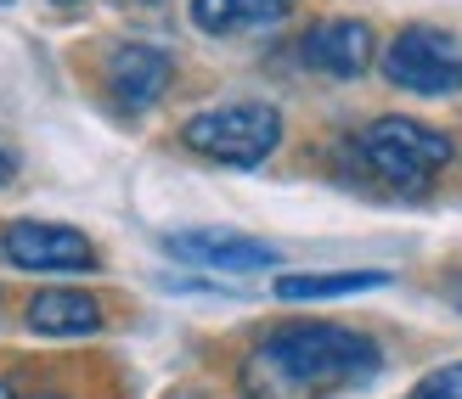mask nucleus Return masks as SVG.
I'll return each mask as SVG.
<instances>
[{
  "instance_id": "obj_1",
  "label": "nucleus",
  "mask_w": 462,
  "mask_h": 399,
  "mask_svg": "<svg viewBox=\"0 0 462 399\" xmlns=\"http://www.w3.org/2000/svg\"><path fill=\"white\" fill-rule=\"evenodd\" d=\"M383 366L378 343L366 332L333 321H293L276 326L254 349V377H265V388L282 394H328V388H350L366 383Z\"/></svg>"
},
{
  "instance_id": "obj_2",
  "label": "nucleus",
  "mask_w": 462,
  "mask_h": 399,
  "mask_svg": "<svg viewBox=\"0 0 462 399\" xmlns=\"http://www.w3.org/2000/svg\"><path fill=\"white\" fill-rule=\"evenodd\" d=\"M356 152L366 163V175L383 180L389 192H401V197L429 192V186L446 175V163L457 158L451 141L440 130L418 124V119H373V124L361 130Z\"/></svg>"
},
{
  "instance_id": "obj_3",
  "label": "nucleus",
  "mask_w": 462,
  "mask_h": 399,
  "mask_svg": "<svg viewBox=\"0 0 462 399\" xmlns=\"http://www.w3.org/2000/svg\"><path fill=\"white\" fill-rule=\"evenodd\" d=\"M180 141H187L198 158H209V163L254 169V163H265L276 152L282 119H276V107H265V102H226V107L192 113V119L180 124Z\"/></svg>"
},
{
  "instance_id": "obj_4",
  "label": "nucleus",
  "mask_w": 462,
  "mask_h": 399,
  "mask_svg": "<svg viewBox=\"0 0 462 399\" xmlns=\"http://www.w3.org/2000/svg\"><path fill=\"white\" fill-rule=\"evenodd\" d=\"M383 74L411 96H451L462 90V40L446 29H401L383 51Z\"/></svg>"
},
{
  "instance_id": "obj_5",
  "label": "nucleus",
  "mask_w": 462,
  "mask_h": 399,
  "mask_svg": "<svg viewBox=\"0 0 462 399\" xmlns=\"http://www.w3.org/2000/svg\"><path fill=\"white\" fill-rule=\"evenodd\" d=\"M0 259L17 270H45V276H74V270H97V248L85 231L68 225H40V220H17L0 231Z\"/></svg>"
},
{
  "instance_id": "obj_6",
  "label": "nucleus",
  "mask_w": 462,
  "mask_h": 399,
  "mask_svg": "<svg viewBox=\"0 0 462 399\" xmlns=\"http://www.w3.org/2000/svg\"><path fill=\"white\" fill-rule=\"evenodd\" d=\"M164 248L187 265L220 270V276H254L276 265V248L260 237H243V231H170Z\"/></svg>"
},
{
  "instance_id": "obj_7",
  "label": "nucleus",
  "mask_w": 462,
  "mask_h": 399,
  "mask_svg": "<svg viewBox=\"0 0 462 399\" xmlns=\"http://www.w3.org/2000/svg\"><path fill=\"white\" fill-rule=\"evenodd\" d=\"M373 29L356 17H333V23H316V29L299 40V57H305L316 74L328 79H361L366 62H373Z\"/></svg>"
},
{
  "instance_id": "obj_8",
  "label": "nucleus",
  "mask_w": 462,
  "mask_h": 399,
  "mask_svg": "<svg viewBox=\"0 0 462 399\" xmlns=\"http://www.w3.org/2000/svg\"><path fill=\"white\" fill-rule=\"evenodd\" d=\"M107 85H113V102L142 113L164 96L170 85V57L158 51V45H119V51L107 57Z\"/></svg>"
},
{
  "instance_id": "obj_9",
  "label": "nucleus",
  "mask_w": 462,
  "mask_h": 399,
  "mask_svg": "<svg viewBox=\"0 0 462 399\" xmlns=\"http://www.w3.org/2000/svg\"><path fill=\"white\" fill-rule=\"evenodd\" d=\"M29 326L40 338H90L102 332V304L79 287H45L29 298Z\"/></svg>"
},
{
  "instance_id": "obj_10",
  "label": "nucleus",
  "mask_w": 462,
  "mask_h": 399,
  "mask_svg": "<svg viewBox=\"0 0 462 399\" xmlns=\"http://www.w3.org/2000/svg\"><path fill=\"white\" fill-rule=\"evenodd\" d=\"M293 12V0H192V23L209 34H237V29H271Z\"/></svg>"
},
{
  "instance_id": "obj_11",
  "label": "nucleus",
  "mask_w": 462,
  "mask_h": 399,
  "mask_svg": "<svg viewBox=\"0 0 462 399\" xmlns=\"http://www.w3.org/2000/svg\"><path fill=\"white\" fill-rule=\"evenodd\" d=\"M383 270H338V276H282L276 281V298L282 304H310V298H344V293H366L383 287Z\"/></svg>"
},
{
  "instance_id": "obj_12",
  "label": "nucleus",
  "mask_w": 462,
  "mask_h": 399,
  "mask_svg": "<svg viewBox=\"0 0 462 399\" xmlns=\"http://www.w3.org/2000/svg\"><path fill=\"white\" fill-rule=\"evenodd\" d=\"M406 399H462V360H457V366H440V371H429V377L411 388Z\"/></svg>"
},
{
  "instance_id": "obj_13",
  "label": "nucleus",
  "mask_w": 462,
  "mask_h": 399,
  "mask_svg": "<svg viewBox=\"0 0 462 399\" xmlns=\"http://www.w3.org/2000/svg\"><path fill=\"white\" fill-rule=\"evenodd\" d=\"M12 175H17V163H12V152H6V147H0V186H6Z\"/></svg>"
},
{
  "instance_id": "obj_14",
  "label": "nucleus",
  "mask_w": 462,
  "mask_h": 399,
  "mask_svg": "<svg viewBox=\"0 0 462 399\" xmlns=\"http://www.w3.org/2000/svg\"><path fill=\"white\" fill-rule=\"evenodd\" d=\"M0 399H12V388H6V383H0Z\"/></svg>"
},
{
  "instance_id": "obj_15",
  "label": "nucleus",
  "mask_w": 462,
  "mask_h": 399,
  "mask_svg": "<svg viewBox=\"0 0 462 399\" xmlns=\"http://www.w3.org/2000/svg\"><path fill=\"white\" fill-rule=\"evenodd\" d=\"M457 304H462V281H457Z\"/></svg>"
},
{
  "instance_id": "obj_16",
  "label": "nucleus",
  "mask_w": 462,
  "mask_h": 399,
  "mask_svg": "<svg viewBox=\"0 0 462 399\" xmlns=\"http://www.w3.org/2000/svg\"><path fill=\"white\" fill-rule=\"evenodd\" d=\"M57 6H74V0H57Z\"/></svg>"
}]
</instances>
